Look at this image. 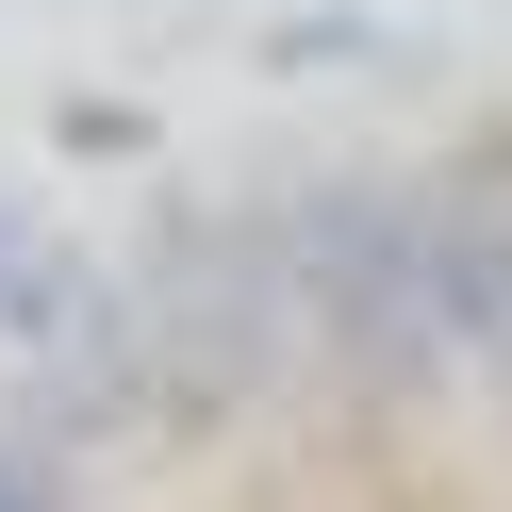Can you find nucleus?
Instances as JSON below:
<instances>
[{
	"label": "nucleus",
	"mask_w": 512,
	"mask_h": 512,
	"mask_svg": "<svg viewBox=\"0 0 512 512\" xmlns=\"http://www.w3.org/2000/svg\"><path fill=\"white\" fill-rule=\"evenodd\" d=\"M281 265H298V331L314 380H347L364 413L446 397V314H430V182L413 166H314L281 199Z\"/></svg>",
	"instance_id": "obj_1"
},
{
	"label": "nucleus",
	"mask_w": 512,
	"mask_h": 512,
	"mask_svg": "<svg viewBox=\"0 0 512 512\" xmlns=\"http://www.w3.org/2000/svg\"><path fill=\"white\" fill-rule=\"evenodd\" d=\"M133 331H149V397L166 413H265L281 380L314 364V331H298V265H281V199H199V215H166V232L133 248Z\"/></svg>",
	"instance_id": "obj_2"
},
{
	"label": "nucleus",
	"mask_w": 512,
	"mask_h": 512,
	"mask_svg": "<svg viewBox=\"0 0 512 512\" xmlns=\"http://www.w3.org/2000/svg\"><path fill=\"white\" fill-rule=\"evenodd\" d=\"M413 182H430V314H446V364L512 397V133L446 149V166H413Z\"/></svg>",
	"instance_id": "obj_3"
},
{
	"label": "nucleus",
	"mask_w": 512,
	"mask_h": 512,
	"mask_svg": "<svg viewBox=\"0 0 512 512\" xmlns=\"http://www.w3.org/2000/svg\"><path fill=\"white\" fill-rule=\"evenodd\" d=\"M0 512H67V463H50L34 413H0Z\"/></svg>",
	"instance_id": "obj_4"
},
{
	"label": "nucleus",
	"mask_w": 512,
	"mask_h": 512,
	"mask_svg": "<svg viewBox=\"0 0 512 512\" xmlns=\"http://www.w3.org/2000/svg\"><path fill=\"white\" fill-rule=\"evenodd\" d=\"M34 248H50L34 215H0V298H17V281H34Z\"/></svg>",
	"instance_id": "obj_5"
}]
</instances>
